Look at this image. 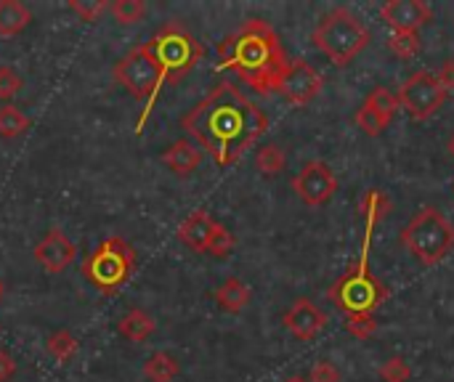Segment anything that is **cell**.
<instances>
[{"instance_id":"obj_7","label":"cell","mask_w":454,"mask_h":382,"mask_svg":"<svg viewBox=\"0 0 454 382\" xmlns=\"http://www.w3.org/2000/svg\"><path fill=\"white\" fill-rule=\"evenodd\" d=\"M370 250H362V258L356 266H351L330 290L327 298L348 316H362V314H375L386 300H388V287L370 271L367 261Z\"/></svg>"},{"instance_id":"obj_30","label":"cell","mask_w":454,"mask_h":382,"mask_svg":"<svg viewBox=\"0 0 454 382\" xmlns=\"http://www.w3.org/2000/svg\"><path fill=\"white\" fill-rule=\"evenodd\" d=\"M343 327H346V332H351L356 340H367L370 335H375V332H378V319H375V314L348 316Z\"/></svg>"},{"instance_id":"obj_11","label":"cell","mask_w":454,"mask_h":382,"mask_svg":"<svg viewBox=\"0 0 454 382\" xmlns=\"http://www.w3.org/2000/svg\"><path fill=\"white\" fill-rule=\"evenodd\" d=\"M293 191L301 197L303 205L309 207H322L327 205L335 191H338V178L333 173V168L322 160H311L306 162L298 175L293 178Z\"/></svg>"},{"instance_id":"obj_33","label":"cell","mask_w":454,"mask_h":382,"mask_svg":"<svg viewBox=\"0 0 454 382\" xmlns=\"http://www.w3.org/2000/svg\"><path fill=\"white\" fill-rule=\"evenodd\" d=\"M340 370L333 364V362H327V359H319L317 364H314V370H311V378L309 382H340Z\"/></svg>"},{"instance_id":"obj_3","label":"cell","mask_w":454,"mask_h":382,"mask_svg":"<svg viewBox=\"0 0 454 382\" xmlns=\"http://www.w3.org/2000/svg\"><path fill=\"white\" fill-rule=\"evenodd\" d=\"M144 48L154 58L160 69V82H176L184 74H189L202 58H205V45L181 24V21H168L162 24L146 43Z\"/></svg>"},{"instance_id":"obj_8","label":"cell","mask_w":454,"mask_h":382,"mask_svg":"<svg viewBox=\"0 0 454 382\" xmlns=\"http://www.w3.org/2000/svg\"><path fill=\"white\" fill-rule=\"evenodd\" d=\"M112 74H114L117 85H120L125 93H130L136 101H146V106H144V112H141V117H138V128H136V130L141 133L146 117H149L152 109H154V101H157V96H160V90H162L157 64H154V58L149 56V51H146L144 43H141V45H136L130 53H125V56L112 66Z\"/></svg>"},{"instance_id":"obj_4","label":"cell","mask_w":454,"mask_h":382,"mask_svg":"<svg viewBox=\"0 0 454 382\" xmlns=\"http://www.w3.org/2000/svg\"><path fill=\"white\" fill-rule=\"evenodd\" d=\"M136 263H138V255L130 242H125L122 237H106L104 242H98L96 250H90L82 258L80 274L98 292L117 295L130 282Z\"/></svg>"},{"instance_id":"obj_20","label":"cell","mask_w":454,"mask_h":382,"mask_svg":"<svg viewBox=\"0 0 454 382\" xmlns=\"http://www.w3.org/2000/svg\"><path fill=\"white\" fill-rule=\"evenodd\" d=\"M181 375V362L168 351H154L144 362V378L149 382H173Z\"/></svg>"},{"instance_id":"obj_21","label":"cell","mask_w":454,"mask_h":382,"mask_svg":"<svg viewBox=\"0 0 454 382\" xmlns=\"http://www.w3.org/2000/svg\"><path fill=\"white\" fill-rule=\"evenodd\" d=\"M391 199L386 197V191H380V189H370L367 194H364V199H362V215H364V237H372V231H375V226L391 213Z\"/></svg>"},{"instance_id":"obj_31","label":"cell","mask_w":454,"mask_h":382,"mask_svg":"<svg viewBox=\"0 0 454 382\" xmlns=\"http://www.w3.org/2000/svg\"><path fill=\"white\" fill-rule=\"evenodd\" d=\"M21 88H24V77L13 66L0 64V101H11Z\"/></svg>"},{"instance_id":"obj_12","label":"cell","mask_w":454,"mask_h":382,"mask_svg":"<svg viewBox=\"0 0 454 382\" xmlns=\"http://www.w3.org/2000/svg\"><path fill=\"white\" fill-rule=\"evenodd\" d=\"M325 88L322 74L306 61V58H293L282 82H279V93L293 104V106H309Z\"/></svg>"},{"instance_id":"obj_28","label":"cell","mask_w":454,"mask_h":382,"mask_svg":"<svg viewBox=\"0 0 454 382\" xmlns=\"http://www.w3.org/2000/svg\"><path fill=\"white\" fill-rule=\"evenodd\" d=\"M354 120H356V125H359L367 136H372V138H378V136L391 125V122H388V120H383V117L370 106V104H362V106H359V112L354 114Z\"/></svg>"},{"instance_id":"obj_19","label":"cell","mask_w":454,"mask_h":382,"mask_svg":"<svg viewBox=\"0 0 454 382\" xmlns=\"http://www.w3.org/2000/svg\"><path fill=\"white\" fill-rule=\"evenodd\" d=\"M32 24V11L21 0H0V37H16Z\"/></svg>"},{"instance_id":"obj_10","label":"cell","mask_w":454,"mask_h":382,"mask_svg":"<svg viewBox=\"0 0 454 382\" xmlns=\"http://www.w3.org/2000/svg\"><path fill=\"white\" fill-rule=\"evenodd\" d=\"M399 106L412 117V120H428L434 117L444 101H447V90L442 88L439 77L420 69L415 74H410L404 80V85L399 88Z\"/></svg>"},{"instance_id":"obj_14","label":"cell","mask_w":454,"mask_h":382,"mask_svg":"<svg viewBox=\"0 0 454 382\" xmlns=\"http://www.w3.org/2000/svg\"><path fill=\"white\" fill-rule=\"evenodd\" d=\"M431 5L426 0H388L380 5V19L391 32H418L431 21Z\"/></svg>"},{"instance_id":"obj_9","label":"cell","mask_w":454,"mask_h":382,"mask_svg":"<svg viewBox=\"0 0 454 382\" xmlns=\"http://www.w3.org/2000/svg\"><path fill=\"white\" fill-rule=\"evenodd\" d=\"M178 239L194 250V253H202V255H213V258H226L237 239L234 234L221 223L215 221L207 210H194L189 213L181 223H178Z\"/></svg>"},{"instance_id":"obj_24","label":"cell","mask_w":454,"mask_h":382,"mask_svg":"<svg viewBox=\"0 0 454 382\" xmlns=\"http://www.w3.org/2000/svg\"><path fill=\"white\" fill-rule=\"evenodd\" d=\"M32 125V120L13 104L0 106V138H16L21 133H27Z\"/></svg>"},{"instance_id":"obj_5","label":"cell","mask_w":454,"mask_h":382,"mask_svg":"<svg viewBox=\"0 0 454 382\" xmlns=\"http://www.w3.org/2000/svg\"><path fill=\"white\" fill-rule=\"evenodd\" d=\"M311 43L343 69L370 45V29L351 8H333L314 27Z\"/></svg>"},{"instance_id":"obj_34","label":"cell","mask_w":454,"mask_h":382,"mask_svg":"<svg viewBox=\"0 0 454 382\" xmlns=\"http://www.w3.org/2000/svg\"><path fill=\"white\" fill-rule=\"evenodd\" d=\"M13 375H16V362H13V356H11L5 348H0V382H8Z\"/></svg>"},{"instance_id":"obj_25","label":"cell","mask_w":454,"mask_h":382,"mask_svg":"<svg viewBox=\"0 0 454 382\" xmlns=\"http://www.w3.org/2000/svg\"><path fill=\"white\" fill-rule=\"evenodd\" d=\"M364 104H370L383 120H388V122H394V117H396V112L402 109L399 106V96L396 93H391L388 88H383V85H378L367 98H364Z\"/></svg>"},{"instance_id":"obj_2","label":"cell","mask_w":454,"mask_h":382,"mask_svg":"<svg viewBox=\"0 0 454 382\" xmlns=\"http://www.w3.org/2000/svg\"><path fill=\"white\" fill-rule=\"evenodd\" d=\"M290 66L279 35L263 19H247L234 35L218 45V69L234 72L255 93H279V82Z\"/></svg>"},{"instance_id":"obj_15","label":"cell","mask_w":454,"mask_h":382,"mask_svg":"<svg viewBox=\"0 0 454 382\" xmlns=\"http://www.w3.org/2000/svg\"><path fill=\"white\" fill-rule=\"evenodd\" d=\"M282 324L287 327V332L295 338V340H314L322 330H325V324H327V316H325V311L317 306V303H311L309 298H298L287 311H285V316H282Z\"/></svg>"},{"instance_id":"obj_22","label":"cell","mask_w":454,"mask_h":382,"mask_svg":"<svg viewBox=\"0 0 454 382\" xmlns=\"http://www.w3.org/2000/svg\"><path fill=\"white\" fill-rule=\"evenodd\" d=\"M255 165H258L261 175L274 178V175H279V173L285 170V165H287V154H285V149H282L279 144H266V146H261V149H258V154H255Z\"/></svg>"},{"instance_id":"obj_27","label":"cell","mask_w":454,"mask_h":382,"mask_svg":"<svg viewBox=\"0 0 454 382\" xmlns=\"http://www.w3.org/2000/svg\"><path fill=\"white\" fill-rule=\"evenodd\" d=\"M388 48L399 58H415L420 53V35L418 32H391Z\"/></svg>"},{"instance_id":"obj_36","label":"cell","mask_w":454,"mask_h":382,"mask_svg":"<svg viewBox=\"0 0 454 382\" xmlns=\"http://www.w3.org/2000/svg\"><path fill=\"white\" fill-rule=\"evenodd\" d=\"M447 149H450V157H452V160H454V133H452V136H450V144H447Z\"/></svg>"},{"instance_id":"obj_26","label":"cell","mask_w":454,"mask_h":382,"mask_svg":"<svg viewBox=\"0 0 454 382\" xmlns=\"http://www.w3.org/2000/svg\"><path fill=\"white\" fill-rule=\"evenodd\" d=\"M109 13L117 24H138L146 16V3L144 0H112Z\"/></svg>"},{"instance_id":"obj_29","label":"cell","mask_w":454,"mask_h":382,"mask_svg":"<svg viewBox=\"0 0 454 382\" xmlns=\"http://www.w3.org/2000/svg\"><path fill=\"white\" fill-rule=\"evenodd\" d=\"M67 8L74 11L80 16V21H90L93 24V21L101 19V13L109 11V3L106 0H69Z\"/></svg>"},{"instance_id":"obj_37","label":"cell","mask_w":454,"mask_h":382,"mask_svg":"<svg viewBox=\"0 0 454 382\" xmlns=\"http://www.w3.org/2000/svg\"><path fill=\"white\" fill-rule=\"evenodd\" d=\"M285 382H309L306 378H301V375H293V378H287Z\"/></svg>"},{"instance_id":"obj_16","label":"cell","mask_w":454,"mask_h":382,"mask_svg":"<svg viewBox=\"0 0 454 382\" xmlns=\"http://www.w3.org/2000/svg\"><path fill=\"white\" fill-rule=\"evenodd\" d=\"M162 165L176 175H192L202 165V149L192 138H178L162 152Z\"/></svg>"},{"instance_id":"obj_1","label":"cell","mask_w":454,"mask_h":382,"mask_svg":"<svg viewBox=\"0 0 454 382\" xmlns=\"http://www.w3.org/2000/svg\"><path fill=\"white\" fill-rule=\"evenodd\" d=\"M181 128L218 168H231L269 130V117L237 85L221 82L184 112Z\"/></svg>"},{"instance_id":"obj_13","label":"cell","mask_w":454,"mask_h":382,"mask_svg":"<svg viewBox=\"0 0 454 382\" xmlns=\"http://www.w3.org/2000/svg\"><path fill=\"white\" fill-rule=\"evenodd\" d=\"M35 263L48 271V274H61L64 269H69L77 258V247L74 242L61 231V229H48L43 234V239L35 245Z\"/></svg>"},{"instance_id":"obj_38","label":"cell","mask_w":454,"mask_h":382,"mask_svg":"<svg viewBox=\"0 0 454 382\" xmlns=\"http://www.w3.org/2000/svg\"><path fill=\"white\" fill-rule=\"evenodd\" d=\"M0 298H3V282H0Z\"/></svg>"},{"instance_id":"obj_32","label":"cell","mask_w":454,"mask_h":382,"mask_svg":"<svg viewBox=\"0 0 454 382\" xmlns=\"http://www.w3.org/2000/svg\"><path fill=\"white\" fill-rule=\"evenodd\" d=\"M412 370L402 356H391L383 367H380V380L383 382H410Z\"/></svg>"},{"instance_id":"obj_17","label":"cell","mask_w":454,"mask_h":382,"mask_svg":"<svg viewBox=\"0 0 454 382\" xmlns=\"http://www.w3.org/2000/svg\"><path fill=\"white\" fill-rule=\"evenodd\" d=\"M154 330H157V322H154V316L149 314V311H144V308H128L122 316H120V322H117V332L125 338V340H130V343H144V340H149L152 335H154Z\"/></svg>"},{"instance_id":"obj_23","label":"cell","mask_w":454,"mask_h":382,"mask_svg":"<svg viewBox=\"0 0 454 382\" xmlns=\"http://www.w3.org/2000/svg\"><path fill=\"white\" fill-rule=\"evenodd\" d=\"M45 351H48L59 364H67V362H72L74 354H77V340H74V335H72L69 330H56V332L48 335Z\"/></svg>"},{"instance_id":"obj_35","label":"cell","mask_w":454,"mask_h":382,"mask_svg":"<svg viewBox=\"0 0 454 382\" xmlns=\"http://www.w3.org/2000/svg\"><path fill=\"white\" fill-rule=\"evenodd\" d=\"M439 82H442V88L450 93V90H454V58H447L444 64H442V69H439Z\"/></svg>"},{"instance_id":"obj_6","label":"cell","mask_w":454,"mask_h":382,"mask_svg":"<svg viewBox=\"0 0 454 382\" xmlns=\"http://www.w3.org/2000/svg\"><path fill=\"white\" fill-rule=\"evenodd\" d=\"M402 245L412 258H418L423 266L442 263L454 250V226L450 218L436 207L418 210L410 223L402 229Z\"/></svg>"},{"instance_id":"obj_18","label":"cell","mask_w":454,"mask_h":382,"mask_svg":"<svg viewBox=\"0 0 454 382\" xmlns=\"http://www.w3.org/2000/svg\"><path fill=\"white\" fill-rule=\"evenodd\" d=\"M213 298H215V303H218L226 314H242V311L247 308L253 292H250V287H247L239 277H229V279L213 292Z\"/></svg>"}]
</instances>
